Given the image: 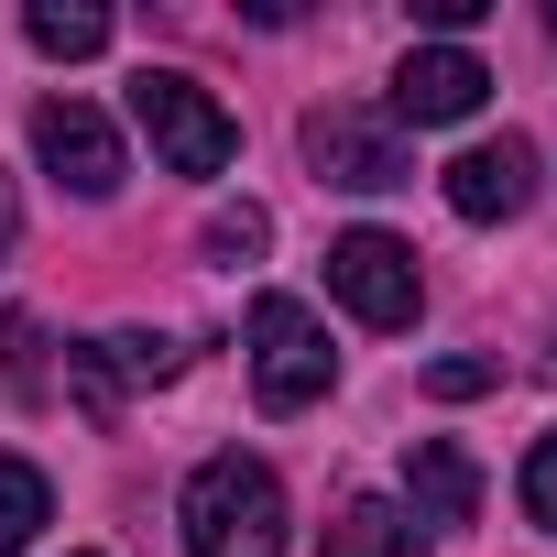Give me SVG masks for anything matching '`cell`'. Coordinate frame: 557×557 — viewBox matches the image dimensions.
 <instances>
[{"label": "cell", "mask_w": 557, "mask_h": 557, "mask_svg": "<svg viewBox=\"0 0 557 557\" xmlns=\"http://www.w3.org/2000/svg\"><path fill=\"white\" fill-rule=\"evenodd\" d=\"M175 524H186V557H285V481L251 448H219L186 470Z\"/></svg>", "instance_id": "obj_1"}, {"label": "cell", "mask_w": 557, "mask_h": 557, "mask_svg": "<svg viewBox=\"0 0 557 557\" xmlns=\"http://www.w3.org/2000/svg\"><path fill=\"white\" fill-rule=\"evenodd\" d=\"M251 394L273 405V416H307L329 383H339V350H329V329H318V307H296V296H251Z\"/></svg>", "instance_id": "obj_2"}, {"label": "cell", "mask_w": 557, "mask_h": 557, "mask_svg": "<svg viewBox=\"0 0 557 557\" xmlns=\"http://www.w3.org/2000/svg\"><path fill=\"white\" fill-rule=\"evenodd\" d=\"M132 121L153 132V164H164V175H219V164L240 153V121H230L186 66H143V77H132Z\"/></svg>", "instance_id": "obj_3"}, {"label": "cell", "mask_w": 557, "mask_h": 557, "mask_svg": "<svg viewBox=\"0 0 557 557\" xmlns=\"http://www.w3.org/2000/svg\"><path fill=\"white\" fill-rule=\"evenodd\" d=\"M307 164L329 175V186H350V197H383V186H416V153H405V132L394 121H372V110H350V99H329V110H307Z\"/></svg>", "instance_id": "obj_4"}, {"label": "cell", "mask_w": 557, "mask_h": 557, "mask_svg": "<svg viewBox=\"0 0 557 557\" xmlns=\"http://www.w3.org/2000/svg\"><path fill=\"white\" fill-rule=\"evenodd\" d=\"M329 296L361 318V329H416V296H426V273L394 230H339L329 240Z\"/></svg>", "instance_id": "obj_5"}, {"label": "cell", "mask_w": 557, "mask_h": 557, "mask_svg": "<svg viewBox=\"0 0 557 557\" xmlns=\"http://www.w3.org/2000/svg\"><path fill=\"white\" fill-rule=\"evenodd\" d=\"M34 164L66 186V197H121V132H110V110H88V99H34Z\"/></svg>", "instance_id": "obj_6"}, {"label": "cell", "mask_w": 557, "mask_h": 557, "mask_svg": "<svg viewBox=\"0 0 557 557\" xmlns=\"http://www.w3.org/2000/svg\"><path fill=\"white\" fill-rule=\"evenodd\" d=\"M492 99V66L470 55V45H416L405 66H394V121H416V132H448V121H470Z\"/></svg>", "instance_id": "obj_7"}, {"label": "cell", "mask_w": 557, "mask_h": 557, "mask_svg": "<svg viewBox=\"0 0 557 557\" xmlns=\"http://www.w3.org/2000/svg\"><path fill=\"white\" fill-rule=\"evenodd\" d=\"M437 186H448V208H459L470 230H492V219H513V208L535 197V143H513V132H503V143H470Z\"/></svg>", "instance_id": "obj_8"}, {"label": "cell", "mask_w": 557, "mask_h": 557, "mask_svg": "<svg viewBox=\"0 0 557 557\" xmlns=\"http://www.w3.org/2000/svg\"><path fill=\"white\" fill-rule=\"evenodd\" d=\"M481 513V470H470V448H448V437H416L405 448V524H437V535H459Z\"/></svg>", "instance_id": "obj_9"}, {"label": "cell", "mask_w": 557, "mask_h": 557, "mask_svg": "<svg viewBox=\"0 0 557 557\" xmlns=\"http://www.w3.org/2000/svg\"><path fill=\"white\" fill-rule=\"evenodd\" d=\"M329 557H426V535L405 524V503L361 492V503H339V524H329Z\"/></svg>", "instance_id": "obj_10"}, {"label": "cell", "mask_w": 557, "mask_h": 557, "mask_svg": "<svg viewBox=\"0 0 557 557\" xmlns=\"http://www.w3.org/2000/svg\"><path fill=\"white\" fill-rule=\"evenodd\" d=\"M23 34H34V55H99L110 45V12H99V0H34V12H23Z\"/></svg>", "instance_id": "obj_11"}, {"label": "cell", "mask_w": 557, "mask_h": 557, "mask_svg": "<svg viewBox=\"0 0 557 557\" xmlns=\"http://www.w3.org/2000/svg\"><path fill=\"white\" fill-rule=\"evenodd\" d=\"M45 513H55L45 470H34V459H0V557H23V546L45 535Z\"/></svg>", "instance_id": "obj_12"}, {"label": "cell", "mask_w": 557, "mask_h": 557, "mask_svg": "<svg viewBox=\"0 0 557 557\" xmlns=\"http://www.w3.org/2000/svg\"><path fill=\"white\" fill-rule=\"evenodd\" d=\"M66 383H77V416H88V426H110V416H121V394H132V383H121V361H110V339L66 350Z\"/></svg>", "instance_id": "obj_13"}, {"label": "cell", "mask_w": 557, "mask_h": 557, "mask_svg": "<svg viewBox=\"0 0 557 557\" xmlns=\"http://www.w3.org/2000/svg\"><path fill=\"white\" fill-rule=\"evenodd\" d=\"M262 240H273V219L240 197V208H208V230H197V251L208 262H262Z\"/></svg>", "instance_id": "obj_14"}, {"label": "cell", "mask_w": 557, "mask_h": 557, "mask_svg": "<svg viewBox=\"0 0 557 557\" xmlns=\"http://www.w3.org/2000/svg\"><path fill=\"white\" fill-rule=\"evenodd\" d=\"M513 492H524V524H546V535H557V426L524 448V481H513Z\"/></svg>", "instance_id": "obj_15"}, {"label": "cell", "mask_w": 557, "mask_h": 557, "mask_svg": "<svg viewBox=\"0 0 557 557\" xmlns=\"http://www.w3.org/2000/svg\"><path fill=\"white\" fill-rule=\"evenodd\" d=\"M0 372H12L23 394H45V329H34L23 307H12V318H0Z\"/></svg>", "instance_id": "obj_16"}, {"label": "cell", "mask_w": 557, "mask_h": 557, "mask_svg": "<svg viewBox=\"0 0 557 557\" xmlns=\"http://www.w3.org/2000/svg\"><path fill=\"white\" fill-rule=\"evenodd\" d=\"M110 361H121V383H164V372H175V339H143V329H110Z\"/></svg>", "instance_id": "obj_17"}, {"label": "cell", "mask_w": 557, "mask_h": 557, "mask_svg": "<svg viewBox=\"0 0 557 557\" xmlns=\"http://www.w3.org/2000/svg\"><path fill=\"white\" fill-rule=\"evenodd\" d=\"M492 383H503V361H470V350H459V361H426V394H437V405H470V394H492Z\"/></svg>", "instance_id": "obj_18"}, {"label": "cell", "mask_w": 557, "mask_h": 557, "mask_svg": "<svg viewBox=\"0 0 557 557\" xmlns=\"http://www.w3.org/2000/svg\"><path fill=\"white\" fill-rule=\"evenodd\" d=\"M12 230H23V197H12V175H0V251H12Z\"/></svg>", "instance_id": "obj_19"}, {"label": "cell", "mask_w": 557, "mask_h": 557, "mask_svg": "<svg viewBox=\"0 0 557 557\" xmlns=\"http://www.w3.org/2000/svg\"><path fill=\"white\" fill-rule=\"evenodd\" d=\"M546 34H557V12H546Z\"/></svg>", "instance_id": "obj_20"}]
</instances>
